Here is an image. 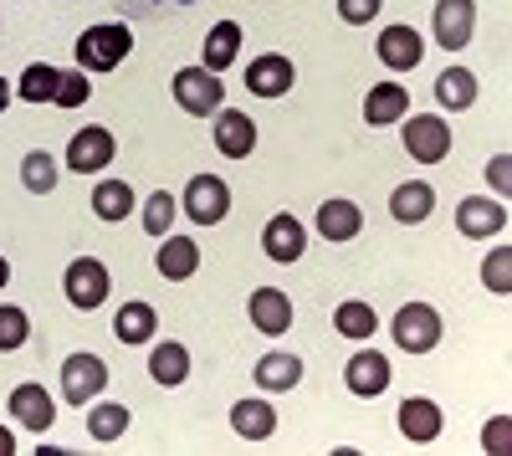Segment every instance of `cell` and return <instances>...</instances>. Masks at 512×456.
Wrapping results in <instances>:
<instances>
[{
  "mask_svg": "<svg viewBox=\"0 0 512 456\" xmlns=\"http://www.w3.org/2000/svg\"><path fill=\"white\" fill-rule=\"evenodd\" d=\"M441 405L436 400H425V395H410L405 405H400V436L405 441H415V446H425V441H436L441 436Z\"/></svg>",
  "mask_w": 512,
  "mask_h": 456,
  "instance_id": "cell-16",
  "label": "cell"
},
{
  "mask_svg": "<svg viewBox=\"0 0 512 456\" xmlns=\"http://www.w3.org/2000/svg\"><path fill=\"white\" fill-rule=\"evenodd\" d=\"M236 57H241V26H236V21H216V26H210V36H205L200 67H205V72H226Z\"/></svg>",
  "mask_w": 512,
  "mask_h": 456,
  "instance_id": "cell-24",
  "label": "cell"
},
{
  "mask_svg": "<svg viewBox=\"0 0 512 456\" xmlns=\"http://www.w3.org/2000/svg\"><path fill=\"white\" fill-rule=\"evenodd\" d=\"M185 216L195 221V226H216V221H226V211H231V190H226V180L221 175H195L190 185H185Z\"/></svg>",
  "mask_w": 512,
  "mask_h": 456,
  "instance_id": "cell-4",
  "label": "cell"
},
{
  "mask_svg": "<svg viewBox=\"0 0 512 456\" xmlns=\"http://www.w3.org/2000/svg\"><path fill=\"white\" fill-rule=\"evenodd\" d=\"M164 246L154 252V267H159V277L164 282H185V277H195V267H200V246L190 241V236H159Z\"/></svg>",
  "mask_w": 512,
  "mask_h": 456,
  "instance_id": "cell-17",
  "label": "cell"
},
{
  "mask_svg": "<svg viewBox=\"0 0 512 456\" xmlns=\"http://www.w3.org/2000/svg\"><path fill=\"white\" fill-rule=\"evenodd\" d=\"M88 98H93V82L82 77V67H77V72H62V77H57V93H52V103H57V108H82Z\"/></svg>",
  "mask_w": 512,
  "mask_h": 456,
  "instance_id": "cell-37",
  "label": "cell"
},
{
  "mask_svg": "<svg viewBox=\"0 0 512 456\" xmlns=\"http://www.w3.org/2000/svg\"><path fill=\"white\" fill-rule=\"evenodd\" d=\"M374 52H379V62L390 67V72H415L420 57H425V41H420L415 26H384Z\"/></svg>",
  "mask_w": 512,
  "mask_h": 456,
  "instance_id": "cell-12",
  "label": "cell"
},
{
  "mask_svg": "<svg viewBox=\"0 0 512 456\" xmlns=\"http://www.w3.org/2000/svg\"><path fill=\"white\" fill-rule=\"evenodd\" d=\"M364 231V211L354 200H323L318 205V236L323 241H354Z\"/></svg>",
  "mask_w": 512,
  "mask_h": 456,
  "instance_id": "cell-20",
  "label": "cell"
},
{
  "mask_svg": "<svg viewBox=\"0 0 512 456\" xmlns=\"http://www.w3.org/2000/svg\"><path fill=\"white\" fill-rule=\"evenodd\" d=\"M128 211H134V190H128V180H98V190H93V216H98V221H123Z\"/></svg>",
  "mask_w": 512,
  "mask_h": 456,
  "instance_id": "cell-29",
  "label": "cell"
},
{
  "mask_svg": "<svg viewBox=\"0 0 512 456\" xmlns=\"http://www.w3.org/2000/svg\"><path fill=\"white\" fill-rule=\"evenodd\" d=\"M482 446H487L492 456L512 451V416H492V421H487V431H482Z\"/></svg>",
  "mask_w": 512,
  "mask_h": 456,
  "instance_id": "cell-39",
  "label": "cell"
},
{
  "mask_svg": "<svg viewBox=\"0 0 512 456\" xmlns=\"http://www.w3.org/2000/svg\"><path fill=\"white\" fill-rule=\"evenodd\" d=\"M379 6L384 0H338V21L344 26H369L379 16Z\"/></svg>",
  "mask_w": 512,
  "mask_h": 456,
  "instance_id": "cell-38",
  "label": "cell"
},
{
  "mask_svg": "<svg viewBox=\"0 0 512 456\" xmlns=\"http://www.w3.org/2000/svg\"><path fill=\"white\" fill-rule=\"evenodd\" d=\"M16 451V436H11V426H0V456H11Z\"/></svg>",
  "mask_w": 512,
  "mask_h": 456,
  "instance_id": "cell-41",
  "label": "cell"
},
{
  "mask_svg": "<svg viewBox=\"0 0 512 456\" xmlns=\"http://www.w3.org/2000/svg\"><path fill=\"white\" fill-rule=\"evenodd\" d=\"M410 113V93L400 82H374L369 98H364V123L369 129H384V123H405Z\"/></svg>",
  "mask_w": 512,
  "mask_h": 456,
  "instance_id": "cell-15",
  "label": "cell"
},
{
  "mask_svg": "<svg viewBox=\"0 0 512 456\" xmlns=\"http://www.w3.org/2000/svg\"><path fill=\"white\" fill-rule=\"evenodd\" d=\"M6 282H11V262H6V257H0V287H6Z\"/></svg>",
  "mask_w": 512,
  "mask_h": 456,
  "instance_id": "cell-43",
  "label": "cell"
},
{
  "mask_svg": "<svg viewBox=\"0 0 512 456\" xmlns=\"http://www.w3.org/2000/svg\"><path fill=\"white\" fill-rule=\"evenodd\" d=\"M175 211H180V200L169 195V190H154L144 200V231L149 236H169V226H175Z\"/></svg>",
  "mask_w": 512,
  "mask_h": 456,
  "instance_id": "cell-35",
  "label": "cell"
},
{
  "mask_svg": "<svg viewBox=\"0 0 512 456\" xmlns=\"http://www.w3.org/2000/svg\"><path fill=\"white\" fill-rule=\"evenodd\" d=\"M154 328H159V313H154L149 303H123V308L113 313V334H118V344H149V339H154Z\"/></svg>",
  "mask_w": 512,
  "mask_h": 456,
  "instance_id": "cell-25",
  "label": "cell"
},
{
  "mask_svg": "<svg viewBox=\"0 0 512 456\" xmlns=\"http://www.w3.org/2000/svg\"><path fill=\"white\" fill-rule=\"evenodd\" d=\"M21 185H26L31 195H52V190H57V159H52L47 149H31V154L21 159Z\"/></svg>",
  "mask_w": 512,
  "mask_h": 456,
  "instance_id": "cell-30",
  "label": "cell"
},
{
  "mask_svg": "<svg viewBox=\"0 0 512 456\" xmlns=\"http://www.w3.org/2000/svg\"><path fill=\"white\" fill-rule=\"evenodd\" d=\"M169 88H175V103H180L185 113H195V118H216V113L226 108V82H221V72L180 67Z\"/></svg>",
  "mask_w": 512,
  "mask_h": 456,
  "instance_id": "cell-2",
  "label": "cell"
},
{
  "mask_svg": "<svg viewBox=\"0 0 512 456\" xmlns=\"http://www.w3.org/2000/svg\"><path fill=\"white\" fill-rule=\"evenodd\" d=\"M149 375H154L159 385H185V380H190V349L175 344V339L154 344V354H149Z\"/></svg>",
  "mask_w": 512,
  "mask_h": 456,
  "instance_id": "cell-26",
  "label": "cell"
},
{
  "mask_svg": "<svg viewBox=\"0 0 512 456\" xmlns=\"http://www.w3.org/2000/svg\"><path fill=\"white\" fill-rule=\"evenodd\" d=\"M344 385H349L354 395H364V400L384 395V390H390V359L374 354V349H359V354L344 364Z\"/></svg>",
  "mask_w": 512,
  "mask_h": 456,
  "instance_id": "cell-13",
  "label": "cell"
},
{
  "mask_svg": "<svg viewBox=\"0 0 512 456\" xmlns=\"http://www.w3.org/2000/svg\"><path fill=\"white\" fill-rule=\"evenodd\" d=\"M472 31H477L472 0H436V47L461 52V47H472Z\"/></svg>",
  "mask_w": 512,
  "mask_h": 456,
  "instance_id": "cell-8",
  "label": "cell"
},
{
  "mask_svg": "<svg viewBox=\"0 0 512 456\" xmlns=\"http://www.w3.org/2000/svg\"><path fill=\"white\" fill-rule=\"evenodd\" d=\"M134 52V31L128 26H88L77 36V67L82 72H113Z\"/></svg>",
  "mask_w": 512,
  "mask_h": 456,
  "instance_id": "cell-1",
  "label": "cell"
},
{
  "mask_svg": "<svg viewBox=\"0 0 512 456\" xmlns=\"http://www.w3.org/2000/svg\"><path fill=\"white\" fill-rule=\"evenodd\" d=\"M431 211H436V190L425 185V180H405V185H395V195H390V216H395L400 226H420Z\"/></svg>",
  "mask_w": 512,
  "mask_h": 456,
  "instance_id": "cell-21",
  "label": "cell"
},
{
  "mask_svg": "<svg viewBox=\"0 0 512 456\" xmlns=\"http://www.w3.org/2000/svg\"><path fill=\"white\" fill-rule=\"evenodd\" d=\"M103 385H108V364H103L98 354H72V359L62 364V395H67V405L98 400Z\"/></svg>",
  "mask_w": 512,
  "mask_h": 456,
  "instance_id": "cell-7",
  "label": "cell"
},
{
  "mask_svg": "<svg viewBox=\"0 0 512 456\" xmlns=\"http://www.w3.org/2000/svg\"><path fill=\"white\" fill-rule=\"evenodd\" d=\"M482 282L492 287L497 298H507V293H512V246H492L487 262H482Z\"/></svg>",
  "mask_w": 512,
  "mask_h": 456,
  "instance_id": "cell-36",
  "label": "cell"
},
{
  "mask_svg": "<svg viewBox=\"0 0 512 456\" xmlns=\"http://www.w3.org/2000/svg\"><path fill=\"white\" fill-rule=\"evenodd\" d=\"M113 134L108 129H82V134H72V144H67V170H77V175H98V170H108L113 164Z\"/></svg>",
  "mask_w": 512,
  "mask_h": 456,
  "instance_id": "cell-9",
  "label": "cell"
},
{
  "mask_svg": "<svg viewBox=\"0 0 512 456\" xmlns=\"http://www.w3.org/2000/svg\"><path fill=\"white\" fill-rule=\"evenodd\" d=\"M292 82H297V67L282 52H267L246 67V93H256V98H287Z\"/></svg>",
  "mask_w": 512,
  "mask_h": 456,
  "instance_id": "cell-10",
  "label": "cell"
},
{
  "mask_svg": "<svg viewBox=\"0 0 512 456\" xmlns=\"http://www.w3.org/2000/svg\"><path fill=\"white\" fill-rule=\"evenodd\" d=\"M31 339V318L16 303H0V354H16Z\"/></svg>",
  "mask_w": 512,
  "mask_h": 456,
  "instance_id": "cell-34",
  "label": "cell"
},
{
  "mask_svg": "<svg viewBox=\"0 0 512 456\" xmlns=\"http://www.w3.org/2000/svg\"><path fill=\"white\" fill-rule=\"evenodd\" d=\"M251 323L262 328V334H287L292 328V303L282 287H256L251 293Z\"/></svg>",
  "mask_w": 512,
  "mask_h": 456,
  "instance_id": "cell-22",
  "label": "cell"
},
{
  "mask_svg": "<svg viewBox=\"0 0 512 456\" xmlns=\"http://www.w3.org/2000/svg\"><path fill=\"white\" fill-rule=\"evenodd\" d=\"M11 416H16V426H26V431H47L52 421H57V405H52V395L41 390V385H16L11 390Z\"/></svg>",
  "mask_w": 512,
  "mask_h": 456,
  "instance_id": "cell-14",
  "label": "cell"
},
{
  "mask_svg": "<svg viewBox=\"0 0 512 456\" xmlns=\"http://www.w3.org/2000/svg\"><path fill=\"white\" fill-rule=\"evenodd\" d=\"M57 77H62L57 67H47V62H31V67L21 72V88H16V93H21L26 103H52V93H57Z\"/></svg>",
  "mask_w": 512,
  "mask_h": 456,
  "instance_id": "cell-33",
  "label": "cell"
},
{
  "mask_svg": "<svg viewBox=\"0 0 512 456\" xmlns=\"http://www.w3.org/2000/svg\"><path fill=\"white\" fill-rule=\"evenodd\" d=\"M6 108H11V82L0 77V113H6Z\"/></svg>",
  "mask_w": 512,
  "mask_h": 456,
  "instance_id": "cell-42",
  "label": "cell"
},
{
  "mask_svg": "<svg viewBox=\"0 0 512 456\" xmlns=\"http://www.w3.org/2000/svg\"><path fill=\"white\" fill-rule=\"evenodd\" d=\"M436 103L461 113V108H472L477 103V72H466V67H446L436 77Z\"/></svg>",
  "mask_w": 512,
  "mask_h": 456,
  "instance_id": "cell-27",
  "label": "cell"
},
{
  "mask_svg": "<svg viewBox=\"0 0 512 456\" xmlns=\"http://www.w3.org/2000/svg\"><path fill=\"white\" fill-rule=\"evenodd\" d=\"M128 421H134V416H128V405H93L88 410V436L93 441H118L123 431H128Z\"/></svg>",
  "mask_w": 512,
  "mask_h": 456,
  "instance_id": "cell-32",
  "label": "cell"
},
{
  "mask_svg": "<svg viewBox=\"0 0 512 456\" xmlns=\"http://www.w3.org/2000/svg\"><path fill=\"white\" fill-rule=\"evenodd\" d=\"M231 431H236L241 441H267V436L277 431V410H272L267 400H236Z\"/></svg>",
  "mask_w": 512,
  "mask_h": 456,
  "instance_id": "cell-23",
  "label": "cell"
},
{
  "mask_svg": "<svg viewBox=\"0 0 512 456\" xmlns=\"http://www.w3.org/2000/svg\"><path fill=\"white\" fill-rule=\"evenodd\" d=\"M333 328H338L344 339H369L374 328H379V318H374V308H369V303L349 298V303H338V313H333Z\"/></svg>",
  "mask_w": 512,
  "mask_h": 456,
  "instance_id": "cell-31",
  "label": "cell"
},
{
  "mask_svg": "<svg viewBox=\"0 0 512 456\" xmlns=\"http://www.w3.org/2000/svg\"><path fill=\"white\" fill-rule=\"evenodd\" d=\"M251 375H256L262 390H292L297 380H303V359H297V354H262Z\"/></svg>",
  "mask_w": 512,
  "mask_h": 456,
  "instance_id": "cell-28",
  "label": "cell"
},
{
  "mask_svg": "<svg viewBox=\"0 0 512 456\" xmlns=\"http://www.w3.org/2000/svg\"><path fill=\"white\" fill-rule=\"evenodd\" d=\"M216 149L226 159H246L256 149V123L246 113H236V108H221L216 113Z\"/></svg>",
  "mask_w": 512,
  "mask_h": 456,
  "instance_id": "cell-19",
  "label": "cell"
},
{
  "mask_svg": "<svg viewBox=\"0 0 512 456\" xmlns=\"http://www.w3.org/2000/svg\"><path fill=\"white\" fill-rule=\"evenodd\" d=\"M395 344L405 349V354H431L436 344H441V313L431 308V303H405L400 313H395Z\"/></svg>",
  "mask_w": 512,
  "mask_h": 456,
  "instance_id": "cell-3",
  "label": "cell"
},
{
  "mask_svg": "<svg viewBox=\"0 0 512 456\" xmlns=\"http://www.w3.org/2000/svg\"><path fill=\"white\" fill-rule=\"evenodd\" d=\"M487 180L497 185V195H507V190H512V159H507V154H497V159L487 164Z\"/></svg>",
  "mask_w": 512,
  "mask_h": 456,
  "instance_id": "cell-40",
  "label": "cell"
},
{
  "mask_svg": "<svg viewBox=\"0 0 512 456\" xmlns=\"http://www.w3.org/2000/svg\"><path fill=\"white\" fill-rule=\"evenodd\" d=\"M405 149H410V159H420V164H441V159L451 154V123L436 118V113H415V118L405 123Z\"/></svg>",
  "mask_w": 512,
  "mask_h": 456,
  "instance_id": "cell-6",
  "label": "cell"
},
{
  "mask_svg": "<svg viewBox=\"0 0 512 456\" xmlns=\"http://www.w3.org/2000/svg\"><path fill=\"white\" fill-rule=\"evenodd\" d=\"M507 226V205L502 200H487V195H472L456 205V231L472 236V241H492L497 231Z\"/></svg>",
  "mask_w": 512,
  "mask_h": 456,
  "instance_id": "cell-11",
  "label": "cell"
},
{
  "mask_svg": "<svg viewBox=\"0 0 512 456\" xmlns=\"http://www.w3.org/2000/svg\"><path fill=\"white\" fill-rule=\"evenodd\" d=\"M262 246H267L272 262H297V257H303V246H308V231H303L297 216H272L267 231H262Z\"/></svg>",
  "mask_w": 512,
  "mask_h": 456,
  "instance_id": "cell-18",
  "label": "cell"
},
{
  "mask_svg": "<svg viewBox=\"0 0 512 456\" xmlns=\"http://www.w3.org/2000/svg\"><path fill=\"white\" fill-rule=\"evenodd\" d=\"M62 287H67V303H72V308L93 313V308H103V298H108L113 282H108V267H103L98 257H77V262L67 267Z\"/></svg>",
  "mask_w": 512,
  "mask_h": 456,
  "instance_id": "cell-5",
  "label": "cell"
}]
</instances>
